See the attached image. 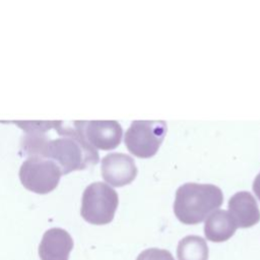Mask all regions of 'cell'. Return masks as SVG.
<instances>
[{"instance_id":"3","label":"cell","mask_w":260,"mask_h":260,"mask_svg":"<svg viewBox=\"0 0 260 260\" xmlns=\"http://www.w3.org/2000/svg\"><path fill=\"white\" fill-rule=\"evenodd\" d=\"M118 203V194L112 187L103 182H94L83 191L80 214L91 224H107L113 220Z\"/></svg>"},{"instance_id":"11","label":"cell","mask_w":260,"mask_h":260,"mask_svg":"<svg viewBox=\"0 0 260 260\" xmlns=\"http://www.w3.org/2000/svg\"><path fill=\"white\" fill-rule=\"evenodd\" d=\"M177 256L178 260H207V244L199 236H187L179 242Z\"/></svg>"},{"instance_id":"6","label":"cell","mask_w":260,"mask_h":260,"mask_svg":"<svg viewBox=\"0 0 260 260\" xmlns=\"http://www.w3.org/2000/svg\"><path fill=\"white\" fill-rule=\"evenodd\" d=\"M73 126L94 149L111 150L116 148L122 140V127L115 120L74 121Z\"/></svg>"},{"instance_id":"9","label":"cell","mask_w":260,"mask_h":260,"mask_svg":"<svg viewBox=\"0 0 260 260\" xmlns=\"http://www.w3.org/2000/svg\"><path fill=\"white\" fill-rule=\"evenodd\" d=\"M229 212L239 228L247 229L260 220V210L256 199L248 191L235 193L229 200Z\"/></svg>"},{"instance_id":"4","label":"cell","mask_w":260,"mask_h":260,"mask_svg":"<svg viewBox=\"0 0 260 260\" xmlns=\"http://www.w3.org/2000/svg\"><path fill=\"white\" fill-rule=\"evenodd\" d=\"M167 123L159 121H133L125 133V145L130 153L140 158L153 156L167 134Z\"/></svg>"},{"instance_id":"12","label":"cell","mask_w":260,"mask_h":260,"mask_svg":"<svg viewBox=\"0 0 260 260\" xmlns=\"http://www.w3.org/2000/svg\"><path fill=\"white\" fill-rule=\"evenodd\" d=\"M136 260H175L173 255L164 249L149 248L142 251Z\"/></svg>"},{"instance_id":"13","label":"cell","mask_w":260,"mask_h":260,"mask_svg":"<svg viewBox=\"0 0 260 260\" xmlns=\"http://www.w3.org/2000/svg\"><path fill=\"white\" fill-rule=\"evenodd\" d=\"M252 188H253V191H254L255 195L257 196V198L260 201V173L255 177Z\"/></svg>"},{"instance_id":"10","label":"cell","mask_w":260,"mask_h":260,"mask_svg":"<svg viewBox=\"0 0 260 260\" xmlns=\"http://www.w3.org/2000/svg\"><path fill=\"white\" fill-rule=\"evenodd\" d=\"M238 225L229 211L216 209L211 212L204 223V235L208 241L220 243L232 238Z\"/></svg>"},{"instance_id":"2","label":"cell","mask_w":260,"mask_h":260,"mask_svg":"<svg viewBox=\"0 0 260 260\" xmlns=\"http://www.w3.org/2000/svg\"><path fill=\"white\" fill-rule=\"evenodd\" d=\"M223 202L222 191L213 184L185 183L176 191L174 213L185 224H197Z\"/></svg>"},{"instance_id":"5","label":"cell","mask_w":260,"mask_h":260,"mask_svg":"<svg viewBox=\"0 0 260 260\" xmlns=\"http://www.w3.org/2000/svg\"><path fill=\"white\" fill-rule=\"evenodd\" d=\"M62 173L52 160L30 156L20 167L19 179L27 190L38 194H48L59 184Z\"/></svg>"},{"instance_id":"8","label":"cell","mask_w":260,"mask_h":260,"mask_svg":"<svg viewBox=\"0 0 260 260\" xmlns=\"http://www.w3.org/2000/svg\"><path fill=\"white\" fill-rule=\"evenodd\" d=\"M73 249V240L68 232L52 228L45 232L39 246L41 260H68Z\"/></svg>"},{"instance_id":"7","label":"cell","mask_w":260,"mask_h":260,"mask_svg":"<svg viewBox=\"0 0 260 260\" xmlns=\"http://www.w3.org/2000/svg\"><path fill=\"white\" fill-rule=\"evenodd\" d=\"M102 176L104 180L114 187H123L134 181L137 168L134 159L122 152L109 153L102 159Z\"/></svg>"},{"instance_id":"1","label":"cell","mask_w":260,"mask_h":260,"mask_svg":"<svg viewBox=\"0 0 260 260\" xmlns=\"http://www.w3.org/2000/svg\"><path fill=\"white\" fill-rule=\"evenodd\" d=\"M9 123L16 124L24 132L21 138L23 155L50 159L60 168L62 175L83 170L95 165L100 159L98 150L82 138L74 126H65L63 121H59L56 138L48 136L53 121H9Z\"/></svg>"}]
</instances>
